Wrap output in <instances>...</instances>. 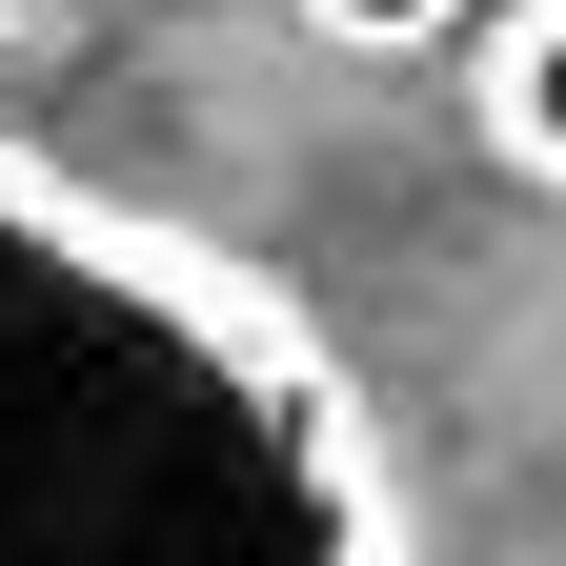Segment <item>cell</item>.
<instances>
[{"label": "cell", "instance_id": "obj_1", "mask_svg": "<svg viewBox=\"0 0 566 566\" xmlns=\"http://www.w3.org/2000/svg\"><path fill=\"white\" fill-rule=\"evenodd\" d=\"M0 566H405V485L243 263L0 163Z\"/></svg>", "mask_w": 566, "mask_h": 566}, {"label": "cell", "instance_id": "obj_2", "mask_svg": "<svg viewBox=\"0 0 566 566\" xmlns=\"http://www.w3.org/2000/svg\"><path fill=\"white\" fill-rule=\"evenodd\" d=\"M485 142L526 182H566V0H506L485 21Z\"/></svg>", "mask_w": 566, "mask_h": 566}, {"label": "cell", "instance_id": "obj_3", "mask_svg": "<svg viewBox=\"0 0 566 566\" xmlns=\"http://www.w3.org/2000/svg\"><path fill=\"white\" fill-rule=\"evenodd\" d=\"M283 21H304V41H344V61H405V41H446L465 0H283Z\"/></svg>", "mask_w": 566, "mask_h": 566}]
</instances>
